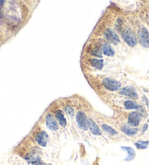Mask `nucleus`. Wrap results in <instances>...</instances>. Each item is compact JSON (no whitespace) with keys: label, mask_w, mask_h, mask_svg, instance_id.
<instances>
[{"label":"nucleus","mask_w":149,"mask_h":165,"mask_svg":"<svg viewBox=\"0 0 149 165\" xmlns=\"http://www.w3.org/2000/svg\"><path fill=\"white\" fill-rule=\"evenodd\" d=\"M122 36L126 43L130 47H135L137 45V39L135 36L134 34L130 31L129 29H125L122 31Z\"/></svg>","instance_id":"4"},{"label":"nucleus","mask_w":149,"mask_h":165,"mask_svg":"<svg viewBox=\"0 0 149 165\" xmlns=\"http://www.w3.org/2000/svg\"><path fill=\"white\" fill-rule=\"evenodd\" d=\"M101 50L105 55L109 56V57H112L115 54L114 50L112 49L111 46L109 44H103L102 45V47H101Z\"/></svg>","instance_id":"12"},{"label":"nucleus","mask_w":149,"mask_h":165,"mask_svg":"<svg viewBox=\"0 0 149 165\" xmlns=\"http://www.w3.org/2000/svg\"><path fill=\"white\" fill-rule=\"evenodd\" d=\"M64 110H65V111H66L67 114H69V115H71V116H74V109H73V108H71V106H69V105H67V106L65 107Z\"/></svg>","instance_id":"21"},{"label":"nucleus","mask_w":149,"mask_h":165,"mask_svg":"<svg viewBox=\"0 0 149 165\" xmlns=\"http://www.w3.org/2000/svg\"><path fill=\"white\" fill-rule=\"evenodd\" d=\"M121 149L123 151L127 152V156L124 159V161L126 162H130V161L133 160L135 157V151L133 148L130 147V146H122Z\"/></svg>","instance_id":"10"},{"label":"nucleus","mask_w":149,"mask_h":165,"mask_svg":"<svg viewBox=\"0 0 149 165\" xmlns=\"http://www.w3.org/2000/svg\"><path fill=\"white\" fill-rule=\"evenodd\" d=\"M76 120L79 127L82 130H87L88 127V119L87 118L86 114L82 111H79L76 115Z\"/></svg>","instance_id":"1"},{"label":"nucleus","mask_w":149,"mask_h":165,"mask_svg":"<svg viewBox=\"0 0 149 165\" xmlns=\"http://www.w3.org/2000/svg\"><path fill=\"white\" fill-rule=\"evenodd\" d=\"M90 63L93 67L95 68L98 69V70H101L103 67V60L102 59H98V58H93L90 60Z\"/></svg>","instance_id":"15"},{"label":"nucleus","mask_w":149,"mask_h":165,"mask_svg":"<svg viewBox=\"0 0 149 165\" xmlns=\"http://www.w3.org/2000/svg\"><path fill=\"white\" fill-rule=\"evenodd\" d=\"M138 38L140 45L144 47H149V31L144 27H142L138 31Z\"/></svg>","instance_id":"2"},{"label":"nucleus","mask_w":149,"mask_h":165,"mask_svg":"<svg viewBox=\"0 0 149 165\" xmlns=\"http://www.w3.org/2000/svg\"><path fill=\"white\" fill-rule=\"evenodd\" d=\"M102 129H103L105 132H108V133L111 134V135H117V132H116L114 129H113L111 127L109 126V125H103Z\"/></svg>","instance_id":"18"},{"label":"nucleus","mask_w":149,"mask_h":165,"mask_svg":"<svg viewBox=\"0 0 149 165\" xmlns=\"http://www.w3.org/2000/svg\"><path fill=\"white\" fill-rule=\"evenodd\" d=\"M103 84L107 90L110 91H116L121 87V84L117 80H115L111 78H105L103 80Z\"/></svg>","instance_id":"3"},{"label":"nucleus","mask_w":149,"mask_h":165,"mask_svg":"<svg viewBox=\"0 0 149 165\" xmlns=\"http://www.w3.org/2000/svg\"><path fill=\"white\" fill-rule=\"evenodd\" d=\"M121 130L124 132V134H126V135L128 136H133L135 135L137 132V128H133L131 127L130 126H127V125H124L121 128Z\"/></svg>","instance_id":"13"},{"label":"nucleus","mask_w":149,"mask_h":165,"mask_svg":"<svg viewBox=\"0 0 149 165\" xmlns=\"http://www.w3.org/2000/svg\"><path fill=\"white\" fill-rule=\"evenodd\" d=\"M4 3V1H0V6H2Z\"/></svg>","instance_id":"23"},{"label":"nucleus","mask_w":149,"mask_h":165,"mask_svg":"<svg viewBox=\"0 0 149 165\" xmlns=\"http://www.w3.org/2000/svg\"><path fill=\"white\" fill-rule=\"evenodd\" d=\"M35 140L39 146L45 147L48 141V135L45 131H41L35 136Z\"/></svg>","instance_id":"7"},{"label":"nucleus","mask_w":149,"mask_h":165,"mask_svg":"<svg viewBox=\"0 0 149 165\" xmlns=\"http://www.w3.org/2000/svg\"><path fill=\"white\" fill-rule=\"evenodd\" d=\"M136 147L138 149H146L148 146H149V140L147 141H143V140H139L135 143Z\"/></svg>","instance_id":"17"},{"label":"nucleus","mask_w":149,"mask_h":165,"mask_svg":"<svg viewBox=\"0 0 149 165\" xmlns=\"http://www.w3.org/2000/svg\"><path fill=\"white\" fill-rule=\"evenodd\" d=\"M88 127L90 129L91 132L95 135H101V130L100 129L99 127L97 125V124L94 122L92 119H88Z\"/></svg>","instance_id":"11"},{"label":"nucleus","mask_w":149,"mask_h":165,"mask_svg":"<svg viewBox=\"0 0 149 165\" xmlns=\"http://www.w3.org/2000/svg\"><path fill=\"white\" fill-rule=\"evenodd\" d=\"M46 125H47V128L52 131H56L58 129L57 123L50 114L46 116Z\"/></svg>","instance_id":"9"},{"label":"nucleus","mask_w":149,"mask_h":165,"mask_svg":"<svg viewBox=\"0 0 149 165\" xmlns=\"http://www.w3.org/2000/svg\"><path fill=\"white\" fill-rule=\"evenodd\" d=\"M121 95H124V96L128 97V98H132V99L137 100L138 98V94H137V91L134 87H131V86H128V87H125L121 90L119 92Z\"/></svg>","instance_id":"5"},{"label":"nucleus","mask_w":149,"mask_h":165,"mask_svg":"<svg viewBox=\"0 0 149 165\" xmlns=\"http://www.w3.org/2000/svg\"><path fill=\"white\" fill-rule=\"evenodd\" d=\"M92 53V55H93L96 56V57H99V58L102 57V54H101L100 50L99 48H98V47H97L93 49Z\"/></svg>","instance_id":"20"},{"label":"nucleus","mask_w":149,"mask_h":165,"mask_svg":"<svg viewBox=\"0 0 149 165\" xmlns=\"http://www.w3.org/2000/svg\"><path fill=\"white\" fill-rule=\"evenodd\" d=\"M105 39H107L110 43L113 44V45H117L119 42H120V39H119V36H117L116 33L113 31L111 29H108L107 30L105 31Z\"/></svg>","instance_id":"8"},{"label":"nucleus","mask_w":149,"mask_h":165,"mask_svg":"<svg viewBox=\"0 0 149 165\" xmlns=\"http://www.w3.org/2000/svg\"><path fill=\"white\" fill-rule=\"evenodd\" d=\"M55 117L57 120L58 121L59 124L61 125L62 127H65L66 125V119L65 116L63 115V111L60 110H57L55 112Z\"/></svg>","instance_id":"14"},{"label":"nucleus","mask_w":149,"mask_h":165,"mask_svg":"<svg viewBox=\"0 0 149 165\" xmlns=\"http://www.w3.org/2000/svg\"><path fill=\"white\" fill-rule=\"evenodd\" d=\"M31 162L33 164V165H47V164L44 163V162H42V161L38 157L31 159Z\"/></svg>","instance_id":"19"},{"label":"nucleus","mask_w":149,"mask_h":165,"mask_svg":"<svg viewBox=\"0 0 149 165\" xmlns=\"http://www.w3.org/2000/svg\"><path fill=\"white\" fill-rule=\"evenodd\" d=\"M140 119H141V116H140V113L137 112V111L132 112L128 116V124L130 125V126L135 127L140 125Z\"/></svg>","instance_id":"6"},{"label":"nucleus","mask_w":149,"mask_h":165,"mask_svg":"<svg viewBox=\"0 0 149 165\" xmlns=\"http://www.w3.org/2000/svg\"><path fill=\"white\" fill-rule=\"evenodd\" d=\"M124 107L126 109H137L139 105L135 102L132 101H126L124 102Z\"/></svg>","instance_id":"16"},{"label":"nucleus","mask_w":149,"mask_h":165,"mask_svg":"<svg viewBox=\"0 0 149 165\" xmlns=\"http://www.w3.org/2000/svg\"><path fill=\"white\" fill-rule=\"evenodd\" d=\"M148 126L147 124H146V125H145L144 126H143V131H142V133H144V132H146V129H148Z\"/></svg>","instance_id":"22"}]
</instances>
